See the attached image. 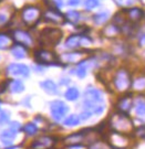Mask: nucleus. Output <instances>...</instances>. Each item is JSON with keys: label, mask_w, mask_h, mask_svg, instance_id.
I'll use <instances>...</instances> for the list:
<instances>
[{"label": "nucleus", "mask_w": 145, "mask_h": 149, "mask_svg": "<svg viewBox=\"0 0 145 149\" xmlns=\"http://www.w3.org/2000/svg\"><path fill=\"white\" fill-rule=\"evenodd\" d=\"M84 135H85V134H82V132H80V133L72 134V135H70L69 137H67V138H65V141L70 145H79L80 143L83 141V139H84Z\"/></svg>", "instance_id": "14"}, {"label": "nucleus", "mask_w": 145, "mask_h": 149, "mask_svg": "<svg viewBox=\"0 0 145 149\" xmlns=\"http://www.w3.org/2000/svg\"><path fill=\"white\" fill-rule=\"evenodd\" d=\"M92 114L90 112H88V111H84V112L81 114V118L82 119H88V118H90V116H91Z\"/></svg>", "instance_id": "34"}, {"label": "nucleus", "mask_w": 145, "mask_h": 149, "mask_svg": "<svg viewBox=\"0 0 145 149\" xmlns=\"http://www.w3.org/2000/svg\"><path fill=\"white\" fill-rule=\"evenodd\" d=\"M112 149H123V148H118V147H113Z\"/></svg>", "instance_id": "39"}, {"label": "nucleus", "mask_w": 145, "mask_h": 149, "mask_svg": "<svg viewBox=\"0 0 145 149\" xmlns=\"http://www.w3.org/2000/svg\"><path fill=\"white\" fill-rule=\"evenodd\" d=\"M86 72H88V63L85 61L81 62L78 68H76V75L80 77V79H83L84 76L86 75Z\"/></svg>", "instance_id": "22"}, {"label": "nucleus", "mask_w": 145, "mask_h": 149, "mask_svg": "<svg viewBox=\"0 0 145 149\" xmlns=\"http://www.w3.org/2000/svg\"><path fill=\"white\" fill-rule=\"evenodd\" d=\"M16 37L17 40L20 41V44H23V45H28L31 43V38L30 36L28 34L27 32H23V31H17L16 32Z\"/></svg>", "instance_id": "17"}, {"label": "nucleus", "mask_w": 145, "mask_h": 149, "mask_svg": "<svg viewBox=\"0 0 145 149\" xmlns=\"http://www.w3.org/2000/svg\"><path fill=\"white\" fill-rule=\"evenodd\" d=\"M136 135L139 137H141V138L145 139V125L144 126H141V127H139L136 129Z\"/></svg>", "instance_id": "30"}, {"label": "nucleus", "mask_w": 145, "mask_h": 149, "mask_svg": "<svg viewBox=\"0 0 145 149\" xmlns=\"http://www.w3.org/2000/svg\"><path fill=\"white\" fill-rule=\"evenodd\" d=\"M39 15H40V11L36 7H27L22 11V18L28 23L37 21L38 18H39Z\"/></svg>", "instance_id": "8"}, {"label": "nucleus", "mask_w": 145, "mask_h": 149, "mask_svg": "<svg viewBox=\"0 0 145 149\" xmlns=\"http://www.w3.org/2000/svg\"><path fill=\"white\" fill-rule=\"evenodd\" d=\"M50 111H51L52 117L59 122L65 116L69 108L62 101H53L50 104Z\"/></svg>", "instance_id": "2"}, {"label": "nucleus", "mask_w": 145, "mask_h": 149, "mask_svg": "<svg viewBox=\"0 0 145 149\" xmlns=\"http://www.w3.org/2000/svg\"><path fill=\"white\" fill-rule=\"evenodd\" d=\"M34 58L37 62L41 64H51L58 61V56L54 53L47 51V50H38L34 52Z\"/></svg>", "instance_id": "4"}, {"label": "nucleus", "mask_w": 145, "mask_h": 149, "mask_svg": "<svg viewBox=\"0 0 145 149\" xmlns=\"http://www.w3.org/2000/svg\"><path fill=\"white\" fill-rule=\"evenodd\" d=\"M99 3H100V2H99V0H85L84 6H85L86 9H93V8L97 7Z\"/></svg>", "instance_id": "29"}, {"label": "nucleus", "mask_w": 145, "mask_h": 149, "mask_svg": "<svg viewBox=\"0 0 145 149\" xmlns=\"http://www.w3.org/2000/svg\"><path fill=\"white\" fill-rule=\"evenodd\" d=\"M46 18L52 22H55V23H59V22L62 21V18L63 16L60 13L58 10H54V9H50L49 11H47L46 13Z\"/></svg>", "instance_id": "15"}, {"label": "nucleus", "mask_w": 145, "mask_h": 149, "mask_svg": "<svg viewBox=\"0 0 145 149\" xmlns=\"http://www.w3.org/2000/svg\"><path fill=\"white\" fill-rule=\"evenodd\" d=\"M7 72L8 74H11L13 76H22V77H27L29 76L30 70L27 65L25 64H10L7 68Z\"/></svg>", "instance_id": "7"}, {"label": "nucleus", "mask_w": 145, "mask_h": 149, "mask_svg": "<svg viewBox=\"0 0 145 149\" xmlns=\"http://www.w3.org/2000/svg\"><path fill=\"white\" fill-rule=\"evenodd\" d=\"M54 139L52 137H48V136H43L40 137L39 139L34 140L33 144L31 145V148L32 149H47L50 148L52 145H53Z\"/></svg>", "instance_id": "9"}, {"label": "nucleus", "mask_w": 145, "mask_h": 149, "mask_svg": "<svg viewBox=\"0 0 145 149\" xmlns=\"http://www.w3.org/2000/svg\"><path fill=\"white\" fill-rule=\"evenodd\" d=\"M20 128H21V126H20V124H19L18 122H15L11 124V129H13V130H16V132L17 130H19Z\"/></svg>", "instance_id": "33"}, {"label": "nucleus", "mask_w": 145, "mask_h": 149, "mask_svg": "<svg viewBox=\"0 0 145 149\" xmlns=\"http://www.w3.org/2000/svg\"><path fill=\"white\" fill-rule=\"evenodd\" d=\"M8 149H18L17 147H11V148H8Z\"/></svg>", "instance_id": "40"}, {"label": "nucleus", "mask_w": 145, "mask_h": 149, "mask_svg": "<svg viewBox=\"0 0 145 149\" xmlns=\"http://www.w3.org/2000/svg\"><path fill=\"white\" fill-rule=\"evenodd\" d=\"M40 86L43 88V91L46 93H48L50 95H55L58 93V88H57V85L53 81L51 80H46L40 83Z\"/></svg>", "instance_id": "11"}, {"label": "nucleus", "mask_w": 145, "mask_h": 149, "mask_svg": "<svg viewBox=\"0 0 145 149\" xmlns=\"http://www.w3.org/2000/svg\"><path fill=\"white\" fill-rule=\"evenodd\" d=\"M23 130H25V133H27L28 135H34V134L38 132V127H37V125H34L32 123H28L27 125L23 127Z\"/></svg>", "instance_id": "25"}, {"label": "nucleus", "mask_w": 145, "mask_h": 149, "mask_svg": "<svg viewBox=\"0 0 145 149\" xmlns=\"http://www.w3.org/2000/svg\"><path fill=\"white\" fill-rule=\"evenodd\" d=\"M84 103L101 104V103H103L102 93L97 88H88L84 92Z\"/></svg>", "instance_id": "6"}, {"label": "nucleus", "mask_w": 145, "mask_h": 149, "mask_svg": "<svg viewBox=\"0 0 145 149\" xmlns=\"http://www.w3.org/2000/svg\"><path fill=\"white\" fill-rule=\"evenodd\" d=\"M64 96L68 101H76L79 98V91L75 87H70L69 90L65 92Z\"/></svg>", "instance_id": "18"}, {"label": "nucleus", "mask_w": 145, "mask_h": 149, "mask_svg": "<svg viewBox=\"0 0 145 149\" xmlns=\"http://www.w3.org/2000/svg\"><path fill=\"white\" fill-rule=\"evenodd\" d=\"M81 0H69L68 1V5L69 6H78L80 3Z\"/></svg>", "instance_id": "35"}, {"label": "nucleus", "mask_w": 145, "mask_h": 149, "mask_svg": "<svg viewBox=\"0 0 145 149\" xmlns=\"http://www.w3.org/2000/svg\"><path fill=\"white\" fill-rule=\"evenodd\" d=\"M120 1L124 2L125 5H132V2H133V0H120Z\"/></svg>", "instance_id": "37"}, {"label": "nucleus", "mask_w": 145, "mask_h": 149, "mask_svg": "<svg viewBox=\"0 0 145 149\" xmlns=\"http://www.w3.org/2000/svg\"><path fill=\"white\" fill-rule=\"evenodd\" d=\"M11 53L17 59H23L26 56V54H27V49L25 48L23 44L17 43L11 48Z\"/></svg>", "instance_id": "12"}, {"label": "nucleus", "mask_w": 145, "mask_h": 149, "mask_svg": "<svg viewBox=\"0 0 145 149\" xmlns=\"http://www.w3.org/2000/svg\"><path fill=\"white\" fill-rule=\"evenodd\" d=\"M141 44H145V36H143V37H142V39H141Z\"/></svg>", "instance_id": "38"}, {"label": "nucleus", "mask_w": 145, "mask_h": 149, "mask_svg": "<svg viewBox=\"0 0 145 149\" xmlns=\"http://www.w3.org/2000/svg\"><path fill=\"white\" fill-rule=\"evenodd\" d=\"M67 18L68 20H70L71 22H78L80 19V13L75 10H71L67 13Z\"/></svg>", "instance_id": "26"}, {"label": "nucleus", "mask_w": 145, "mask_h": 149, "mask_svg": "<svg viewBox=\"0 0 145 149\" xmlns=\"http://www.w3.org/2000/svg\"><path fill=\"white\" fill-rule=\"evenodd\" d=\"M134 86L136 87V88H144L145 87V80H137L136 82H135Z\"/></svg>", "instance_id": "31"}, {"label": "nucleus", "mask_w": 145, "mask_h": 149, "mask_svg": "<svg viewBox=\"0 0 145 149\" xmlns=\"http://www.w3.org/2000/svg\"><path fill=\"white\" fill-rule=\"evenodd\" d=\"M16 130L9 129V130H5L0 134V139L2 140V143L5 145H10L12 143V140L16 138Z\"/></svg>", "instance_id": "13"}, {"label": "nucleus", "mask_w": 145, "mask_h": 149, "mask_svg": "<svg viewBox=\"0 0 145 149\" xmlns=\"http://www.w3.org/2000/svg\"><path fill=\"white\" fill-rule=\"evenodd\" d=\"M109 18V13L108 12H101V13H97L93 17V20L97 24H102L104 22L108 20Z\"/></svg>", "instance_id": "23"}, {"label": "nucleus", "mask_w": 145, "mask_h": 149, "mask_svg": "<svg viewBox=\"0 0 145 149\" xmlns=\"http://www.w3.org/2000/svg\"><path fill=\"white\" fill-rule=\"evenodd\" d=\"M79 56H80V53H65L63 55V59L67 62H75L79 59Z\"/></svg>", "instance_id": "27"}, {"label": "nucleus", "mask_w": 145, "mask_h": 149, "mask_svg": "<svg viewBox=\"0 0 145 149\" xmlns=\"http://www.w3.org/2000/svg\"><path fill=\"white\" fill-rule=\"evenodd\" d=\"M81 118L78 116V115H70L69 117L64 120V125L68 126V127H73V126H76L79 125Z\"/></svg>", "instance_id": "20"}, {"label": "nucleus", "mask_w": 145, "mask_h": 149, "mask_svg": "<svg viewBox=\"0 0 145 149\" xmlns=\"http://www.w3.org/2000/svg\"><path fill=\"white\" fill-rule=\"evenodd\" d=\"M6 21V16L5 15H0V24H2Z\"/></svg>", "instance_id": "36"}, {"label": "nucleus", "mask_w": 145, "mask_h": 149, "mask_svg": "<svg viewBox=\"0 0 145 149\" xmlns=\"http://www.w3.org/2000/svg\"><path fill=\"white\" fill-rule=\"evenodd\" d=\"M90 149H108V148H106L105 145H103V144H95V145H93Z\"/></svg>", "instance_id": "32"}, {"label": "nucleus", "mask_w": 145, "mask_h": 149, "mask_svg": "<svg viewBox=\"0 0 145 149\" xmlns=\"http://www.w3.org/2000/svg\"><path fill=\"white\" fill-rule=\"evenodd\" d=\"M127 15L131 18L132 21H140L141 19L144 17V12L142 9L139 8H133V9H130L127 10Z\"/></svg>", "instance_id": "16"}, {"label": "nucleus", "mask_w": 145, "mask_h": 149, "mask_svg": "<svg viewBox=\"0 0 145 149\" xmlns=\"http://www.w3.org/2000/svg\"><path fill=\"white\" fill-rule=\"evenodd\" d=\"M114 84L116 86V88L120 91H124L129 88L130 85H131L129 73L124 70H120L115 75V77H114Z\"/></svg>", "instance_id": "3"}, {"label": "nucleus", "mask_w": 145, "mask_h": 149, "mask_svg": "<svg viewBox=\"0 0 145 149\" xmlns=\"http://www.w3.org/2000/svg\"><path fill=\"white\" fill-rule=\"evenodd\" d=\"M135 112L139 116H145V102L137 101L135 105Z\"/></svg>", "instance_id": "24"}, {"label": "nucleus", "mask_w": 145, "mask_h": 149, "mask_svg": "<svg viewBox=\"0 0 145 149\" xmlns=\"http://www.w3.org/2000/svg\"><path fill=\"white\" fill-rule=\"evenodd\" d=\"M62 38V31L59 29H54V28H47L42 30L39 41L42 45L46 47H55L60 42Z\"/></svg>", "instance_id": "1"}, {"label": "nucleus", "mask_w": 145, "mask_h": 149, "mask_svg": "<svg viewBox=\"0 0 145 149\" xmlns=\"http://www.w3.org/2000/svg\"><path fill=\"white\" fill-rule=\"evenodd\" d=\"M10 44V39L6 36H1L0 37V50H4L6 49L8 45Z\"/></svg>", "instance_id": "28"}, {"label": "nucleus", "mask_w": 145, "mask_h": 149, "mask_svg": "<svg viewBox=\"0 0 145 149\" xmlns=\"http://www.w3.org/2000/svg\"><path fill=\"white\" fill-rule=\"evenodd\" d=\"M86 40V38L79 36V34H75V36H71L67 39L65 41V47L69 49H75L78 47H80L81 44H83L84 41Z\"/></svg>", "instance_id": "10"}, {"label": "nucleus", "mask_w": 145, "mask_h": 149, "mask_svg": "<svg viewBox=\"0 0 145 149\" xmlns=\"http://www.w3.org/2000/svg\"><path fill=\"white\" fill-rule=\"evenodd\" d=\"M131 105H132V102L129 97H123L121 98L120 102H118V108L122 111V112H127L131 108Z\"/></svg>", "instance_id": "19"}, {"label": "nucleus", "mask_w": 145, "mask_h": 149, "mask_svg": "<svg viewBox=\"0 0 145 149\" xmlns=\"http://www.w3.org/2000/svg\"><path fill=\"white\" fill-rule=\"evenodd\" d=\"M10 90L12 93H21L25 90V85L20 80H16L11 83Z\"/></svg>", "instance_id": "21"}, {"label": "nucleus", "mask_w": 145, "mask_h": 149, "mask_svg": "<svg viewBox=\"0 0 145 149\" xmlns=\"http://www.w3.org/2000/svg\"><path fill=\"white\" fill-rule=\"evenodd\" d=\"M116 120L113 123V127L115 128L118 132H127L130 129L133 128V124L130 120V118L127 117V115L125 114H118L116 115Z\"/></svg>", "instance_id": "5"}]
</instances>
